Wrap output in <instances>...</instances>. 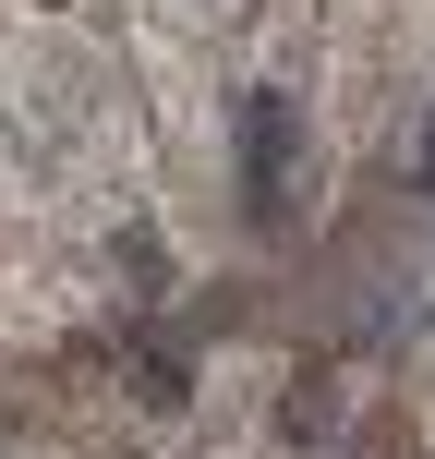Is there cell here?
I'll return each mask as SVG.
<instances>
[{
  "label": "cell",
  "mask_w": 435,
  "mask_h": 459,
  "mask_svg": "<svg viewBox=\"0 0 435 459\" xmlns=\"http://www.w3.org/2000/svg\"><path fill=\"white\" fill-rule=\"evenodd\" d=\"M291 145H302L291 97H242V194H254V206L278 194V169H291Z\"/></svg>",
  "instance_id": "cell-1"
},
{
  "label": "cell",
  "mask_w": 435,
  "mask_h": 459,
  "mask_svg": "<svg viewBox=\"0 0 435 459\" xmlns=\"http://www.w3.org/2000/svg\"><path fill=\"white\" fill-rule=\"evenodd\" d=\"M423 194H435V121H423Z\"/></svg>",
  "instance_id": "cell-4"
},
{
  "label": "cell",
  "mask_w": 435,
  "mask_h": 459,
  "mask_svg": "<svg viewBox=\"0 0 435 459\" xmlns=\"http://www.w3.org/2000/svg\"><path fill=\"white\" fill-rule=\"evenodd\" d=\"M278 436H291V447H326V436H339V375H291V399H278Z\"/></svg>",
  "instance_id": "cell-2"
},
{
  "label": "cell",
  "mask_w": 435,
  "mask_h": 459,
  "mask_svg": "<svg viewBox=\"0 0 435 459\" xmlns=\"http://www.w3.org/2000/svg\"><path fill=\"white\" fill-rule=\"evenodd\" d=\"M134 387H145V399H182L194 363H182V351H134Z\"/></svg>",
  "instance_id": "cell-3"
}]
</instances>
